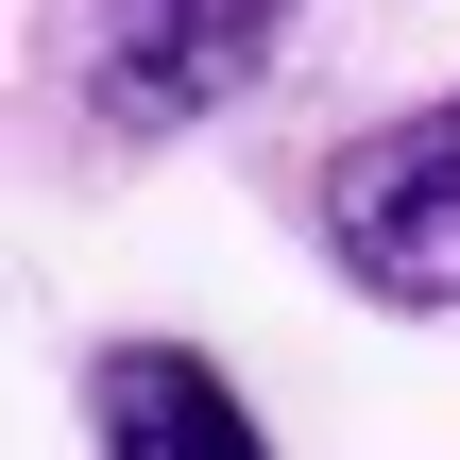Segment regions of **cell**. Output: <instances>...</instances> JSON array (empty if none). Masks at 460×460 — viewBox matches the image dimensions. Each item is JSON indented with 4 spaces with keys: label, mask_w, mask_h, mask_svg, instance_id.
I'll list each match as a JSON object with an SVG mask.
<instances>
[{
    "label": "cell",
    "mask_w": 460,
    "mask_h": 460,
    "mask_svg": "<svg viewBox=\"0 0 460 460\" xmlns=\"http://www.w3.org/2000/svg\"><path fill=\"white\" fill-rule=\"evenodd\" d=\"M307 0H68V85L102 137H188L273 85Z\"/></svg>",
    "instance_id": "6da1fadb"
},
{
    "label": "cell",
    "mask_w": 460,
    "mask_h": 460,
    "mask_svg": "<svg viewBox=\"0 0 460 460\" xmlns=\"http://www.w3.org/2000/svg\"><path fill=\"white\" fill-rule=\"evenodd\" d=\"M324 256H341L376 307H410V324L460 307V85L358 119V137L324 154Z\"/></svg>",
    "instance_id": "7a4b0ae2"
},
{
    "label": "cell",
    "mask_w": 460,
    "mask_h": 460,
    "mask_svg": "<svg viewBox=\"0 0 460 460\" xmlns=\"http://www.w3.org/2000/svg\"><path fill=\"white\" fill-rule=\"evenodd\" d=\"M85 444L102 460H273L256 393L205 358V341H85Z\"/></svg>",
    "instance_id": "3957f363"
}]
</instances>
